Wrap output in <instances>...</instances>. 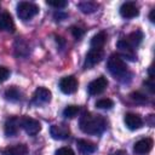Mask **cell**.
<instances>
[{
    "label": "cell",
    "instance_id": "21",
    "mask_svg": "<svg viewBox=\"0 0 155 155\" xmlns=\"http://www.w3.org/2000/svg\"><path fill=\"white\" fill-rule=\"evenodd\" d=\"M5 97H6L7 101L17 102V101L21 99V92H19V90L17 87L12 86V87H10V88H7L5 91Z\"/></svg>",
    "mask_w": 155,
    "mask_h": 155
},
{
    "label": "cell",
    "instance_id": "16",
    "mask_svg": "<svg viewBox=\"0 0 155 155\" xmlns=\"http://www.w3.org/2000/svg\"><path fill=\"white\" fill-rule=\"evenodd\" d=\"M76 147H78V150L82 155H90V154L94 153L96 149H97L94 143H92L90 140H86V139H78L76 140Z\"/></svg>",
    "mask_w": 155,
    "mask_h": 155
},
{
    "label": "cell",
    "instance_id": "22",
    "mask_svg": "<svg viewBox=\"0 0 155 155\" xmlns=\"http://www.w3.org/2000/svg\"><path fill=\"white\" fill-rule=\"evenodd\" d=\"M79 107L78 105H68V107H65V109L63 110V115L65 116V117H68V119H73V117H75L76 115H78V113H79Z\"/></svg>",
    "mask_w": 155,
    "mask_h": 155
},
{
    "label": "cell",
    "instance_id": "15",
    "mask_svg": "<svg viewBox=\"0 0 155 155\" xmlns=\"http://www.w3.org/2000/svg\"><path fill=\"white\" fill-rule=\"evenodd\" d=\"M28 148L25 144H13L1 149L2 155H27Z\"/></svg>",
    "mask_w": 155,
    "mask_h": 155
},
{
    "label": "cell",
    "instance_id": "8",
    "mask_svg": "<svg viewBox=\"0 0 155 155\" xmlns=\"http://www.w3.org/2000/svg\"><path fill=\"white\" fill-rule=\"evenodd\" d=\"M104 57V52L103 50H98V48H91L90 52L86 54L85 58V67L86 68H92L93 65L98 64Z\"/></svg>",
    "mask_w": 155,
    "mask_h": 155
},
{
    "label": "cell",
    "instance_id": "11",
    "mask_svg": "<svg viewBox=\"0 0 155 155\" xmlns=\"http://www.w3.org/2000/svg\"><path fill=\"white\" fill-rule=\"evenodd\" d=\"M120 15L124 18H133V17H137L139 15L138 6L134 2H131V1L124 2L121 5V7H120Z\"/></svg>",
    "mask_w": 155,
    "mask_h": 155
},
{
    "label": "cell",
    "instance_id": "28",
    "mask_svg": "<svg viewBox=\"0 0 155 155\" xmlns=\"http://www.w3.org/2000/svg\"><path fill=\"white\" fill-rule=\"evenodd\" d=\"M71 34L75 39H80L84 35V30L79 27H71Z\"/></svg>",
    "mask_w": 155,
    "mask_h": 155
},
{
    "label": "cell",
    "instance_id": "13",
    "mask_svg": "<svg viewBox=\"0 0 155 155\" xmlns=\"http://www.w3.org/2000/svg\"><path fill=\"white\" fill-rule=\"evenodd\" d=\"M19 125H21V121L18 117L16 116H12V117H8L5 122V127H4V131H5V134L7 137H12L15 134H17L18 132V128H19Z\"/></svg>",
    "mask_w": 155,
    "mask_h": 155
},
{
    "label": "cell",
    "instance_id": "26",
    "mask_svg": "<svg viewBox=\"0 0 155 155\" xmlns=\"http://www.w3.org/2000/svg\"><path fill=\"white\" fill-rule=\"evenodd\" d=\"M54 155H75V153L73 151V149H70L68 147H63V148H59L58 150H56Z\"/></svg>",
    "mask_w": 155,
    "mask_h": 155
},
{
    "label": "cell",
    "instance_id": "20",
    "mask_svg": "<svg viewBox=\"0 0 155 155\" xmlns=\"http://www.w3.org/2000/svg\"><path fill=\"white\" fill-rule=\"evenodd\" d=\"M98 4L93 1H82L79 4V8L81 10L82 13H92L97 10Z\"/></svg>",
    "mask_w": 155,
    "mask_h": 155
},
{
    "label": "cell",
    "instance_id": "5",
    "mask_svg": "<svg viewBox=\"0 0 155 155\" xmlns=\"http://www.w3.org/2000/svg\"><path fill=\"white\" fill-rule=\"evenodd\" d=\"M59 88L65 94H71L78 90V80L74 76H64L59 81Z\"/></svg>",
    "mask_w": 155,
    "mask_h": 155
},
{
    "label": "cell",
    "instance_id": "29",
    "mask_svg": "<svg viewBox=\"0 0 155 155\" xmlns=\"http://www.w3.org/2000/svg\"><path fill=\"white\" fill-rule=\"evenodd\" d=\"M149 19H150V22H155V8H153L151 11H150V15H149Z\"/></svg>",
    "mask_w": 155,
    "mask_h": 155
},
{
    "label": "cell",
    "instance_id": "18",
    "mask_svg": "<svg viewBox=\"0 0 155 155\" xmlns=\"http://www.w3.org/2000/svg\"><path fill=\"white\" fill-rule=\"evenodd\" d=\"M107 41V34L104 31H99L97 33L96 35H93V38L91 39V47L92 48H98V50H102V47L104 46Z\"/></svg>",
    "mask_w": 155,
    "mask_h": 155
},
{
    "label": "cell",
    "instance_id": "25",
    "mask_svg": "<svg viewBox=\"0 0 155 155\" xmlns=\"http://www.w3.org/2000/svg\"><path fill=\"white\" fill-rule=\"evenodd\" d=\"M131 98H132V101H134L136 103H139V104H143L147 102V97L144 94H142L140 92H133L131 94Z\"/></svg>",
    "mask_w": 155,
    "mask_h": 155
},
{
    "label": "cell",
    "instance_id": "4",
    "mask_svg": "<svg viewBox=\"0 0 155 155\" xmlns=\"http://www.w3.org/2000/svg\"><path fill=\"white\" fill-rule=\"evenodd\" d=\"M19 121H21V126L23 127V130H24L29 136H35V134H38V133L40 132V130H41V124H40L38 120L33 119V117L24 116V117H22Z\"/></svg>",
    "mask_w": 155,
    "mask_h": 155
},
{
    "label": "cell",
    "instance_id": "14",
    "mask_svg": "<svg viewBox=\"0 0 155 155\" xmlns=\"http://www.w3.org/2000/svg\"><path fill=\"white\" fill-rule=\"evenodd\" d=\"M124 121H125L127 128H130V130H132V131L140 128L142 125H143V120H142V117H140L139 115H137V114H133V113H128V114H126Z\"/></svg>",
    "mask_w": 155,
    "mask_h": 155
},
{
    "label": "cell",
    "instance_id": "17",
    "mask_svg": "<svg viewBox=\"0 0 155 155\" xmlns=\"http://www.w3.org/2000/svg\"><path fill=\"white\" fill-rule=\"evenodd\" d=\"M0 30L11 31V33L15 30V23L8 12L0 13Z\"/></svg>",
    "mask_w": 155,
    "mask_h": 155
},
{
    "label": "cell",
    "instance_id": "23",
    "mask_svg": "<svg viewBox=\"0 0 155 155\" xmlns=\"http://www.w3.org/2000/svg\"><path fill=\"white\" fill-rule=\"evenodd\" d=\"M113 105H114V102L109 98H102L96 102V107L99 109H110L113 108Z\"/></svg>",
    "mask_w": 155,
    "mask_h": 155
},
{
    "label": "cell",
    "instance_id": "10",
    "mask_svg": "<svg viewBox=\"0 0 155 155\" xmlns=\"http://www.w3.org/2000/svg\"><path fill=\"white\" fill-rule=\"evenodd\" d=\"M153 144H154V142H153L151 138H142V139H139L138 142L134 143L133 151L137 155H145L151 150Z\"/></svg>",
    "mask_w": 155,
    "mask_h": 155
},
{
    "label": "cell",
    "instance_id": "19",
    "mask_svg": "<svg viewBox=\"0 0 155 155\" xmlns=\"http://www.w3.org/2000/svg\"><path fill=\"white\" fill-rule=\"evenodd\" d=\"M142 39H143V34H142V31L136 30V31L131 33V34L127 36L126 41H127V42H128V44H130L132 47H137V46L140 44Z\"/></svg>",
    "mask_w": 155,
    "mask_h": 155
},
{
    "label": "cell",
    "instance_id": "30",
    "mask_svg": "<svg viewBox=\"0 0 155 155\" xmlns=\"http://www.w3.org/2000/svg\"><path fill=\"white\" fill-rule=\"evenodd\" d=\"M113 155H128L125 150H117V151H115Z\"/></svg>",
    "mask_w": 155,
    "mask_h": 155
},
{
    "label": "cell",
    "instance_id": "12",
    "mask_svg": "<svg viewBox=\"0 0 155 155\" xmlns=\"http://www.w3.org/2000/svg\"><path fill=\"white\" fill-rule=\"evenodd\" d=\"M117 48H119V51L121 52V54H122L125 58H128V59H131V61H134V59H136L134 47H132V46L126 41V39H122V40H119V41H117Z\"/></svg>",
    "mask_w": 155,
    "mask_h": 155
},
{
    "label": "cell",
    "instance_id": "6",
    "mask_svg": "<svg viewBox=\"0 0 155 155\" xmlns=\"http://www.w3.org/2000/svg\"><path fill=\"white\" fill-rule=\"evenodd\" d=\"M108 86V80L104 78V76H99L97 79H94L93 81H91L88 84V93L92 94V96H97L99 93H102Z\"/></svg>",
    "mask_w": 155,
    "mask_h": 155
},
{
    "label": "cell",
    "instance_id": "9",
    "mask_svg": "<svg viewBox=\"0 0 155 155\" xmlns=\"http://www.w3.org/2000/svg\"><path fill=\"white\" fill-rule=\"evenodd\" d=\"M33 103L36 105L45 104L51 101V91L47 90L46 87H38L33 94Z\"/></svg>",
    "mask_w": 155,
    "mask_h": 155
},
{
    "label": "cell",
    "instance_id": "2",
    "mask_svg": "<svg viewBox=\"0 0 155 155\" xmlns=\"http://www.w3.org/2000/svg\"><path fill=\"white\" fill-rule=\"evenodd\" d=\"M108 70L110 74L121 81H125V76H130L125 61L119 54H111L108 59Z\"/></svg>",
    "mask_w": 155,
    "mask_h": 155
},
{
    "label": "cell",
    "instance_id": "7",
    "mask_svg": "<svg viewBox=\"0 0 155 155\" xmlns=\"http://www.w3.org/2000/svg\"><path fill=\"white\" fill-rule=\"evenodd\" d=\"M50 133L53 139L63 140L67 139L70 134V128L65 124H58V125H52L50 128Z\"/></svg>",
    "mask_w": 155,
    "mask_h": 155
},
{
    "label": "cell",
    "instance_id": "1",
    "mask_svg": "<svg viewBox=\"0 0 155 155\" xmlns=\"http://www.w3.org/2000/svg\"><path fill=\"white\" fill-rule=\"evenodd\" d=\"M80 130L84 133L87 134H101L105 127L107 122L102 115L92 114V113H85L79 121Z\"/></svg>",
    "mask_w": 155,
    "mask_h": 155
},
{
    "label": "cell",
    "instance_id": "27",
    "mask_svg": "<svg viewBox=\"0 0 155 155\" xmlns=\"http://www.w3.org/2000/svg\"><path fill=\"white\" fill-rule=\"evenodd\" d=\"M8 76H10V70H8L6 67L0 65V82L6 81Z\"/></svg>",
    "mask_w": 155,
    "mask_h": 155
},
{
    "label": "cell",
    "instance_id": "3",
    "mask_svg": "<svg viewBox=\"0 0 155 155\" xmlns=\"http://www.w3.org/2000/svg\"><path fill=\"white\" fill-rule=\"evenodd\" d=\"M38 13H39V7L33 2L22 1L17 5V15L23 21H29L33 17H35Z\"/></svg>",
    "mask_w": 155,
    "mask_h": 155
},
{
    "label": "cell",
    "instance_id": "24",
    "mask_svg": "<svg viewBox=\"0 0 155 155\" xmlns=\"http://www.w3.org/2000/svg\"><path fill=\"white\" fill-rule=\"evenodd\" d=\"M46 4L48 6H52L56 8H63L67 6V1H64V0H47Z\"/></svg>",
    "mask_w": 155,
    "mask_h": 155
}]
</instances>
